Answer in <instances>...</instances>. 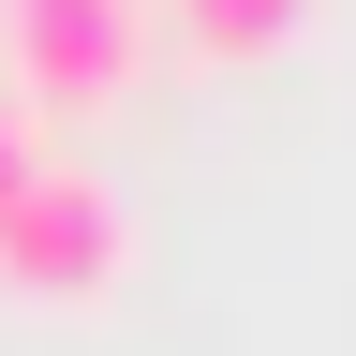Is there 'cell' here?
Here are the masks:
<instances>
[{"label": "cell", "instance_id": "cell-1", "mask_svg": "<svg viewBox=\"0 0 356 356\" xmlns=\"http://www.w3.org/2000/svg\"><path fill=\"white\" fill-rule=\"evenodd\" d=\"M149 0H0V74L30 119H104L149 74Z\"/></svg>", "mask_w": 356, "mask_h": 356}, {"label": "cell", "instance_id": "cell-2", "mask_svg": "<svg viewBox=\"0 0 356 356\" xmlns=\"http://www.w3.org/2000/svg\"><path fill=\"white\" fill-rule=\"evenodd\" d=\"M119 267H134V208H119L74 149L0 208V297H60V312H74V297H104Z\"/></svg>", "mask_w": 356, "mask_h": 356}, {"label": "cell", "instance_id": "cell-3", "mask_svg": "<svg viewBox=\"0 0 356 356\" xmlns=\"http://www.w3.org/2000/svg\"><path fill=\"white\" fill-rule=\"evenodd\" d=\"M149 15L193 44V60H267V44L312 30V0H149Z\"/></svg>", "mask_w": 356, "mask_h": 356}, {"label": "cell", "instance_id": "cell-4", "mask_svg": "<svg viewBox=\"0 0 356 356\" xmlns=\"http://www.w3.org/2000/svg\"><path fill=\"white\" fill-rule=\"evenodd\" d=\"M44 163H60V149H44V119L15 104V89H0V208H15V193H30V178H44Z\"/></svg>", "mask_w": 356, "mask_h": 356}]
</instances>
